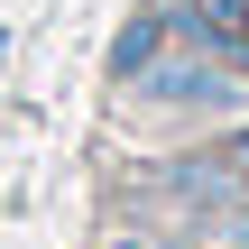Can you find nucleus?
Returning a JSON list of instances; mask_svg holds the SVG:
<instances>
[{
	"mask_svg": "<svg viewBox=\"0 0 249 249\" xmlns=\"http://www.w3.org/2000/svg\"><path fill=\"white\" fill-rule=\"evenodd\" d=\"M194 28H203L213 46H231V55L249 65V0H222V9H194Z\"/></svg>",
	"mask_w": 249,
	"mask_h": 249,
	"instance_id": "f257e3e1",
	"label": "nucleus"
},
{
	"mask_svg": "<svg viewBox=\"0 0 249 249\" xmlns=\"http://www.w3.org/2000/svg\"><path fill=\"white\" fill-rule=\"evenodd\" d=\"M240 176H249V139H240Z\"/></svg>",
	"mask_w": 249,
	"mask_h": 249,
	"instance_id": "f03ea898",
	"label": "nucleus"
}]
</instances>
